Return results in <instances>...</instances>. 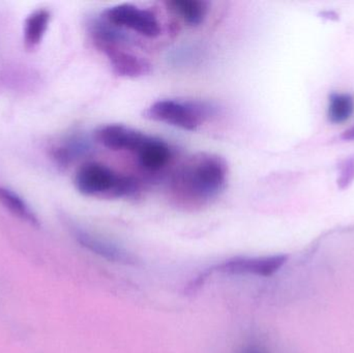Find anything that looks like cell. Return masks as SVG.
<instances>
[{
	"label": "cell",
	"mask_w": 354,
	"mask_h": 353,
	"mask_svg": "<svg viewBox=\"0 0 354 353\" xmlns=\"http://www.w3.org/2000/svg\"><path fill=\"white\" fill-rule=\"evenodd\" d=\"M50 18L47 10H37L29 15L24 24V44L27 49H35L43 41Z\"/></svg>",
	"instance_id": "12"
},
{
	"label": "cell",
	"mask_w": 354,
	"mask_h": 353,
	"mask_svg": "<svg viewBox=\"0 0 354 353\" xmlns=\"http://www.w3.org/2000/svg\"><path fill=\"white\" fill-rule=\"evenodd\" d=\"M166 6L189 26H198L205 20L207 2L202 0H170Z\"/></svg>",
	"instance_id": "10"
},
{
	"label": "cell",
	"mask_w": 354,
	"mask_h": 353,
	"mask_svg": "<svg viewBox=\"0 0 354 353\" xmlns=\"http://www.w3.org/2000/svg\"><path fill=\"white\" fill-rule=\"evenodd\" d=\"M91 37L95 48L105 54L118 76L139 78L151 73V64L133 51L132 43L122 29L99 18L91 24Z\"/></svg>",
	"instance_id": "2"
},
{
	"label": "cell",
	"mask_w": 354,
	"mask_h": 353,
	"mask_svg": "<svg viewBox=\"0 0 354 353\" xmlns=\"http://www.w3.org/2000/svg\"><path fill=\"white\" fill-rule=\"evenodd\" d=\"M345 138L354 139V128L349 130L348 132H346V134H345Z\"/></svg>",
	"instance_id": "16"
},
{
	"label": "cell",
	"mask_w": 354,
	"mask_h": 353,
	"mask_svg": "<svg viewBox=\"0 0 354 353\" xmlns=\"http://www.w3.org/2000/svg\"><path fill=\"white\" fill-rule=\"evenodd\" d=\"M101 18L122 30H131L149 39H155L162 32L157 16L134 4L122 3L108 8L102 12Z\"/></svg>",
	"instance_id": "5"
},
{
	"label": "cell",
	"mask_w": 354,
	"mask_h": 353,
	"mask_svg": "<svg viewBox=\"0 0 354 353\" xmlns=\"http://www.w3.org/2000/svg\"><path fill=\"white\" fill-rule=\"evenodd\" d=\"M0 203L8 209L10 213L16 217L20 218L23 221L28 222L31 225H37V216L35 215L30 207H28L24 199L21 198L17 193L6 187L0 186Z\"/></svg>",
	"instance_id": "13"
},
{
	"label": "cell",
	"mask_w": 354,
	"mask_h": 353,
	"mask_svg": "<svg viewBox=\"0 0 354 353\" xmlns=\"http://www.w3.org/2000/svg\"><path fill=\"white\" fill-rule=\"evenodd\" d=\"M218 114V107L200 99H160L151 104L145 117L183 131L194 132Z\"/></svg>",
	"instance_id": "4"
},
{
	"label": "cell",
	"mask_w": 354,
	"mask_h": 353,
	"mask_svg": "<svg viewBox=\"0 0 354 353\" xmlns=\"http://www.w3.org/2000/svg\"><path fill=\"white\" fill-rule=\"evenodd\" d=\"M228 165L216 153H199L187 158L170 180L172 199L185 209H200L216 200L227 184Z\"/></svg>",
	"instance_id": "1"
},
{
	"label": "cell",
	"mask_w": 354,
	"mask_h": 353,
	"mask_svg": "<svg viewBox=\"0 0 354 353\" xmlns=\"http://www.w3.org/2000/svg\"><path fill=\"white\" fill-rule=\"evenodd\" d=\"M149 135L124 124H110L100 126L95 133L97 143L113 151H127L136 155Z\"/></svg>",
	"instance_id": "6"
},
{
	"label": "cell",
	"mask_w": 354,
	"mask_h": 353,
	"mask_svg": "<svg viewBox=\"0 0 354 353\" xmlns=\"http://www.w3.org/2000/svg\"><path fill=\"white\" fill-rule=\"evenodd\" d=\"M285 263H286V257L283 255L261 257V258H235L225 261L210 271L232 274V275L249 274V275L268 277L278 271Z\"/></svg>",
	"instance_id": "7"
},
{
	"label": "cell",
	"mask_w": 354,
	"mask_h": 353,
	"mask_svg": "<svg viewBox=\"0 0 354 353\" xmlns=\"http://www.w3.org/2000/svg\"><path fill=\"white\" fill-rule=\"evenodd\" d=\"M74 182L80 194L95 198H129L139 191L135 178L97 162L83 164L76 172Z\"/></svg>",
	"instance_id": "3"
},
{
	"label": "cell",
	"mask_w": 354,
	"mask_h": 353,
	"mask_svg": "<svg viewBox=\"0 0 354 353\" xmlns=\"http://www.w3.org/2000/svg\"><path fill=\"white\" fill-rule=\"evenodd\" d=\"M74 234L81 246L84 247L91 252L107 259L108 261L122 263V265H137V258L132 253L112 244L109 240H104L100 236L89 233L85 230L79 229V228L74 230Z\"/></svg>",
	"instance_id": "8"
},
{
	"label": "cell",
	"mask_w": 354,
	"mask_h": 353,
	"mask_svg": "<svg viewBox=\"0 0 354 353\" xmlns=\"http://www.w3.org/2000/svg\"><path fill=\"white\" fill-rule=\"evenodd\" d=\"M135 157L139 166L145 171L159 172L169 165L174 159V151L167 142L149 135Z\"/></svg>",
	"instance_id": "9"
},
{
	"label": "cell",
	"mask_w": 354,
	"mask_h": 353,
	"mask_svg": "<svg viewBox=\"0 0 354 353\" xmlns=\"http://www.w3.org/2000/svg\"><path fill=\"white\" fill-rule=\"evenodd\" d=\"M91 151V144L88 139L82 136H72L55 147L52 155L58 164L66 166L84 157Z\"/></svg>",
	"instance_id": "11"
},
{
	"label": "cell",
	"mask_w": 354,
	"mask_h": 353,
	"mask_svg": "<svg viewBox=\"0 0 354 353\" xmlns=\"http://www.w3.org/2000/svg\"><path fill=\"white\" fill-rule=\"evenodd\" d=\"M239 353H268L264 348L258 345L245 346Z\"/></svg>",
	"instance_id": "15"
},
{
	"label": "cell",
	"mask_w": 354,
	"mask_h": 353,
	"mask_svg": "<svg viewBox=\"0 0 354 353\" xmlns=\"http://www.w3.org/2000/svg\"><path fill=\"white\" fill-rule=\"evenodd\" d=\"M354 102L349 95H337L330 99V118L334 122H343L353 113Z\"/></svg>",
	"instance_id": "14"
}]
</instances>
